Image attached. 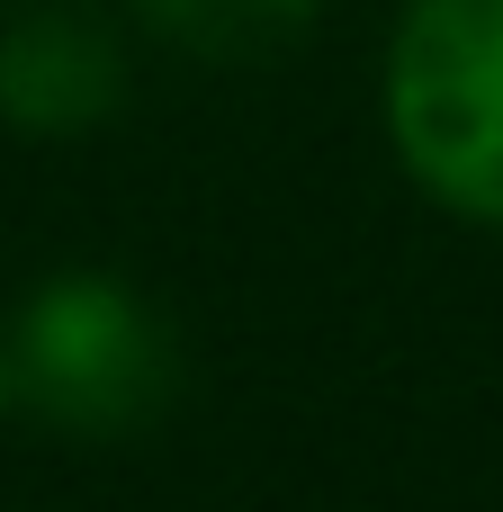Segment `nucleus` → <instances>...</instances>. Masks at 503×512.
Masks as SVG:
<instances>
[{
    "instance_id": "nucleus-1",
    "label": "nucleus",
    "mask_w": 503,
    "mask_h": 512,
    "mask_svg": "<svg viewBox=\"0 0 503 512\" xmlns=\"http://www.w3.org/2000/svg\"><path fill=\"white\" fill-rule=\"evenodd\" d=\"M0 342H9L18 405L45 414L54 432H81V441L144 432L180 396V333H171V315L144 288L108 279V270L36 279Z\"/></svg>"
},
{
    "instance_id": "nucleus-2",
    "label": "nucleus",
    "mask_w": 503,
    "mask_h": 512,
    "mask_svg": "<svg viewBox=\"0 0 503 512\" xmlns=\"http://www.w3.org/2000/svg\"><path fill=\"white\" fill-rule=\"evenodd\" d=\"M387 135L441 207L503 225V0H405L387 36Z\"/></svg>"
},
{
    "instance_id": "nucleus-3",
    "label": "nucleus",
    "mask_w": 503,
    "mask_h": 512,
    "mask_svg": "<svg viewBox=\"0 0 503 512\" xmlns=\"http://www.w3.org/2000/svg\"><path fill=\"white\" fill-rule=\"evenodd\" d=\"M135 90V45L108 9L81 0H36L0 27V126L18 135H90L126 108Z\"/></svg>"
},
{
    "instance_id": "nucleus-4",
    "label": "nucleus",
    "mask_w": 503,
    "mask_h": 512,
    "mask_svg": "<svg viewBox=\"0 0 503 512\" xmlns=\"http://www.w3.org/2000/svg\"><path fill=\"white\" fill-rule=\"evenodd\" d=\"M126 9L153 45L198 63H270L306 45V27L324 18V0H126Z\"/></svg>"
},
{
    "instance_id": "nucleus-5",
    "label": "nucleus",
    "mask_w": 503,
    "mask_h": 512,
    "mask_svg": "<svg viewBox=\"0 0 503 512\" xmlns=\"http://www.w3.org/2000/svg\"><path fill=\"white\" fill-rule=\"evenodd\" d=\"M18 414V378H9V342H0V423Z\"/></svg>"
}]
</instances>
